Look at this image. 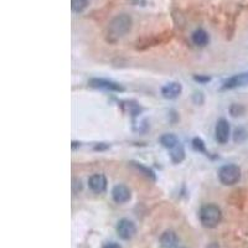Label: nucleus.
Wrapping results in <instances>:
<instances>
[{
	"label": "nucleus",
	"instance_id": "1",
	"mask_svg": "<svg viewBox=\"0 0 248 248\" xmlns=\"http://www.w3.org/2000/svg\"><path fill=\"white\" fill-rule=\"evenodd\" d=\"M132 17L128 14H119L110 20L108 26V35L112 40L121 39L125 36L132 29Z\"/></svg>",
	"mask_w": 248,
	"mask_h": 248
},
{
	"label": "nucleus",
	"instance_id": "2",
	"mask_svg": "<svg viewBox=\"0 0 248 248\" xmlns=\"http://www.w3.org/2000/svg\"><path fill=\"white\" fill-rule=\"evenodd\" d=\"M199 217H200V221L203 227L214 229V227L220 225L221 221H222V211L216 205H205L201 207Z\"/></svg>",
	"mask_w": 248,
	"mask_h": 248
},
{
	"label": "nucleus",
	"instance_id": "3",
	"mask_svg": "<svg viewBox=\"0 0 248 248\" xmlns=\"http://www.w3.org/2000/svg\"><path fill=\"white\" fill-rule=\"evenodd\" d=\"M218 179L226 186H232L241 180V169L236 164L223 165L218 171Z\"/></svg>",
	"mask_w": 248,
	"mask_h": 248
},
{
	"label": "nucleus",
	"instance_id": "4",
	"mask_svg": "<svg viewBox=\"0 0 248 248\" xmlns=\"http://www.w3.org/2000/svg\"><path fill=\"white\" fill-rule=\"evenodd\" d=\"M136 232V225H134V222L128 220V218H123L117 225V233H118V236L121 237L122 240H130V238L134 237Z\"/></svg>",
	"mask_w": 248,
	"mask_h": 248
},
{
	"label": "nucleus",
	"instance_id": "5",
	"mask_svg": "<svg viewBox=\"0 0 248 248\" xmlns=\"http://www.w3.org/2000/svg\"><path fill=\"white\" fill-rule=\"evenodd\" d=\"M230 124L225 118H221L217 121L216 127H215V136L216 140L220 144H226L230 139Z\"/></svg>",
	"mask_w": 248,
	"mask_h": 248
},
{
	"label": "nucleus",
	"instance_id": "6",
	"mask_svg": "<svg viewBox=\"0 0 248 248\" xmlns=\"http://www.w3.org/2000/svg\"><path fill=\"white\" fill-rule=\"evenodd\" d=\"M112 196L113 200L116 201L117 203H125L130 200L132 194H130V190L128 186L119 184V185H116L113 187Z\"/></svg>",
	"mask_w": 248,
	"mask_h": 248
},
{
	"label": "nucleus",
	"instance_id": "7",
	"mask_svg": "<svg viewBox=\"0 0 248 248\" xmlns=\"http://www.w3.org/2000/svg\"><path fill=\"white\" fill-rule=\"evenodd\" d=\"M88 186L94 194H102L107 187V179L105 175L94 174L88 179Z\"/></svg>",
	"mask_w": 248,
	"mask_h": 248
},
{
	"label": "nucleus",
	"instance_id": "8",
	"mask_svg": "<svg viewBox=\"0 0 248 248\" xmlns=\"http://www.w3.org/2000/svg\"><path fill=\"white\" fill-rule=\"evenodd\" d=\"M248 85V71L247 72H242V74L234 75V76L230 77L227 81L225 82L223 88L225 90H233V88L245 87Z\"/></svg>",
	"mask_w": 248,
	"mask_h": 248
},
{
	"label": "nucleus",
	"instance_id": "9",
	"mask_svg": "<svg viewBox=\"0 0 248 248\" xmlns=\"http://www.w3.org/2000/svg\"><path fill=\"white\" fill-rule=\"evenodd\" d=\"M90 86L94 88H101V90L107 91H123V87L118 85L117 82L108 81L105 78H92L90 79Z\"/></svg>",
	"mask_w": 248,
	"mask_h": 248
},
{
	"label": "nucleus",
	"instance_id": "10",
	"mask_svg": "<svg viewBox=\"0 0 248 248\" xmlns=\"http://www.w3.org/2000/svg\"><path fill=\"white\" fill-rule=\"evenodd\" d=\"M181 91H183V87H181L180 83H178V82H170V83H168V85H165L161 88V94H163L164 98L175 99L180 96Z\"/></svg>",
	"mask_w": 248,
	"mask_h": 248
},
{
	"label": "nucleus",
	"instance_id": "11",
	"mask_svg": "<svg viewBox=\"0 0 248 248\" xmlns=\"http://www.w3.org/2000/svg\"><path fill=\"white\" fill-rule=\"evenodd\" d=\"M178 243V236L171 230L164 232L160 237V245L163 248H174Z\"/></svg>",
	"mask_w": 248,
	"mask_h": 248
},
{
	"label": "nucleus",
	"instance_id": "12",
	"mask_svg": "<svg viewBox=\"0 0 248 248\" xmlns=\"http://www.w3.org/2000/svg\"><path fill=\"white\" fill-rule=\"evenodd\" d=\"M191 39H192V43H194L195 45L201 46V47L207 45L210 41L209 34H207L203 29H196V30L192 32Z\"/></svg>",
	"mask_w": 248,
	"mask_h": 248
},
{
	"label": "nucleus",
	"instance_id": "13",
	"mask_svg": "<svg viewBox=\"0 0 248 248\" xmlns=\"http://www.w3.org/2000/svg\"><path fill=\"white\" fill-rule=\"evenodd\" d=\"M160 144L163 145L164 148H167V149H172L175 148L179 143V139L178 137L175 136V134H171V133H167V134H163L159 139Z\"/></svg>",
	"mask_w": 248,
	"mask_h": 248
},
{
	"label": "nucleus",
	"instance_id": "14",
	"mask_svg": "<svg viewBox=\"0 0 248 248\" xmlns=\"http://www.w3.org/2000/svg\"><path fill=\"white\" fill-rule=\"evenodd\" d=\"M170 156H171V160L175 164H179L185 159V150L181 144H178L176 147L170 149Z\"/></svg>",
	"mask_w": 248,
	"mask_h": 248
},
{
	"label": "nucleus",
	"instance_id": "15",
	"mask_svg": "<svg viewBox=\"0 0 248 248\" xmlns=\"http://www.w3.org/2000/svg\"><path fill=\"white\" fill-rule=\"evenodd\" d=\"M87 5L88 0H71V8L75 13H82Z\"/></svg>",
	"mask_w": 248,
	"mask_h": 248
},
{
	"label": "nucleus",
	"instance_id": "16",
	"mask_svg": "<svg viewBox=\"0 0 248 248\" xmlns=\"http://www.w3.org/2000/svg\"><path fill=\"white\" fill-rule=\"evenodd\" d=\"M230 113H231L232 117H240L245 113V108L241 105H232L230 108Z\"/></svg>",
	"mask_w": 248,
	"mask_h": 248
},
{
	"label": "nucleus",
	"instance_id": "17",
	"mask_svg": "<svg viewBox=\"0 0 248 248\" xmlns=\"http://www.w3.org/2000/svg\"><path fill=\"white\" fill-rule=\"evenodd\" d=\"M192 147H194L195 150H198V152H205V143L200 138H195L192 140Z\"/></svg>",
	"mask_w": 248,
	"mask_h": 248
},
{
	"label": "nucleus",
	"instance_id": "18",
	"mask_svg": "<svg viewBox=\"0 0 248 248\" xmlns=\"http://www.w3.org/2000/svg\"><path fill=\"white\" fill-rule=\"evenodd\" d=\"M133 164H134V167H137L139 170H141V171L144 172V175H147L148 178L155 179V175L152 170L148 169V168H145V167H143V165H140V164H137V163H133Z\"/></svg>",
	"mask_w": 248,
	"mask_h": 248
},
{
	"label": "nucleus",
	"instance_id": "19",
	"mask_svg": "<svg viewBox=\"0 0 248 248\" xmlns=\"http://www.w3.org/2000/svg\"><path fill=\"white\" fill-rule=\"evenodd\" d=\"M102 248H122L118 243H114V242H109V243H106L105 246Z\"/></svg>",
	"mask_w": 248,
	"mask_h": 248
},
{
	"label": "nucleus",
	"instance_id": "20",
	"mask_svg": "<svg viewBox=\"0 0 248 248\" xmlns=\"http://www.w3.org/2000/svg\"><path fill=\"white\" fill-rule=\"evenodd\" d=\"M129 1L133 4V5H138V6H143L144 4H145V0H129Z\"/></svg>",
	"mask_w": 248,
	"mask_h": 248
}]
</instances>
